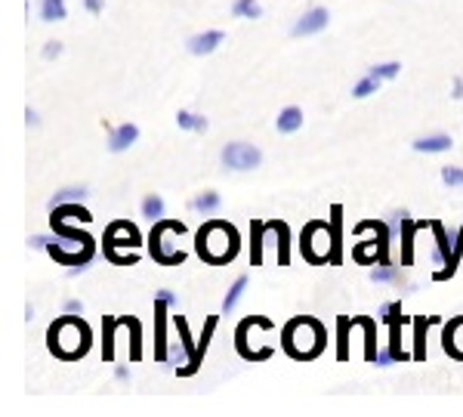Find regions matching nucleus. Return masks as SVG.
<instances>
[{
	"mask_svg": "<svg viewBox=\"0 0 463 417\" xmlns=\"http://www.w3.org/2000/svg\"><path fill=\"white\" fill-rule=\"evenodd\" d=\"M238 229L223 220H210L207 226L198 229V254L207 263H232L238 257Z\"/></svg>",
	"mask_w": 463,
	"mask_h": 417,
	"instance_id": "1",
	"label": "nucleus"
},
{
	"mask_svg": "<svg viewBox=\"0 0 463 417\" xmlns=\"http://www.w3.org/2000/svg\"><path fill=\"white\" fill-rule=\"evenodd\" d=\"M46 340H50L53 353L62 355V359H81V355H87V349H90V328H87L84 319L65 313V319L50 324Z\"/></svg>",
	"mask_w": 463,
	"mask_h": 417,
	"instance_id": "2",
	"label": "nucleus"
},
{
	"mask_svg": "<svg viewBox=\"0 0 463 417\" xmlns=\"http://www.w3.org/2000/svg\"><path fill=\"white\" fill-rule=\"evenodd\" d=\"M284 349L294 359H315L324 349V328L315 319H294L284 328Z\"/></svg>",
	"mask_w": 463,
	"mask_h": 417,
	"instance_id": "3",
	"label": "nucleus"
},
{
	"mask_svg": "<svg viewBox=\"0 0 463 417\" xmlns=\"http://www.w3.org/2000/svg\"><path fill=\"white\" fill-rule=\"evenodd\" d=\"M173 229L185 232V226L180 220H158L155 229H151V235H149V250H151V257H155L161 266H176V263L185 260V254H170V250H167V235Z\"/></svg>",
	"mask_w": 463,
	"mask_h": 417,
	"instance_id": "4",
	"label": "nucleus"
},
{
	"mask_svg": "<svg viewBox=\"0 0 463 417\" xmlns=\"http://www.w3.org/2000/svg\"><path fill=\"white\" fill-rule=\"evenodd\" d=\"M220 161L226 170H235V174H244V170H256L263 164V151L250 142H229L226 149L220 151Z\"/></svg>",
	"mask_w": 463,
	"mask_h": 417,
	"instance_id": "5",
	"label": "nucleus"
},
{
	"mask_svg": "<svg viewBox=\"0 0 463 417\" xmlns=\"http://www.w3.org/2000/svg\"><path fill=\"white\" fill-rule=\"evenodd\" d=\"M328 232V223H309L303 229V241H300V250L309 263H330V241H321V235Z\"/></svg>",
	"mask_w": 463,
	"mask_h": 417,
	"instance_id": "6",
	"label": "nucleus"
},
{
	"mask_svg": "<svg viewBox=\"0 0 463 417\" xmlns=\"http://www.w3.org/2000/svg\"><path fill=\"white\" fill-rule=\"evenodd\" d=\"M117 248H130V250L139 248V232H136L133 223L117 220V223H111V226L105 229V257L115 260Z\"/></svg>",
	"mask_w": 463,
	"mask_h": 417,
	"instance_id": "7",
	"label": "nucleus"
},
{
	"mask_svg": "<svg viewBox=\"0 0 463 417\" xmlns=\"http://www.w3.org/2000/svg\"><path fill=\"white\" fill-rule=\"evenodd\" d=\"M330 22V12L321 10V6H315V10L303 12V19H296L294 28H290V35L294 37H309V35H319V31L328 28Z\"/></svg>",
	"mask_w": 463,
	"mask_h": 417,
	"instance_id": "8",
	"label": "nucleus"
},
{
	"mask_svg": "<svg viewBox=\"0 0 463 417\" xmlns=\"http://www.w3.org/2000/svg\"><path fill=\"white\" fill-rule=\"evenodd\" d=\"M176 331H180V340L185 346V353H189V365L180 368V377H189L195 374L198 368H201V359H198V346H191V337H189V322H185V315H176Z\"/></svg>",
	"mask_w": 463,
	"mask_h": 417,
	"instance_id": "9",
	"label": "nucleus"
},
{
	"mask_svg": "<svg viewBox=\"0 0 463 417\" xmlns=\"http://www.w3.org/2000/svg\"><path fill=\"white\" fill-rule=\"evenodd\" d=\"M429 229H433L435 235V250H433V266H445L448 260H451V241H448V232L442 226L439 220H429Z\"/></svg>",
	"mask_w": 463,
	"mask_h": 417,
	"instance_id": "10",
	"label": "nucleus"
},
{
	"mask_svg": "<svg viewBox=\"0 0 463 417\" xmlns=\"http://www.w3.org/2000/svg\"><path fill=\"white\" fill-rule=\"evenodd\" d=\"M167 306L170 303L167 300H158L155 297V324H158V340H155V359L158 362H164L167 359V334H164V322H167Z\"/></svg>",
	"mask_w": 463,
	"mask_h": 417,
	"instance_id": "11",
	"label": "nucleus"
},
{
	"mask_svg": "<svg viewBox=\"0 0 463 417\" xmlns=\"http://www.w3.org/2000/svg\"><path fill=\"white\" fill-rule=\"evenodd\" d=\"M139 139V127L136 124H121V127H111L108 130V149L111 151H127Z\"/></svg>",
	"mask_w": 463,
	"mask_h": 417,
	"instance_id": "12",
	"label": "nucleus"
},
{
	"mask_svg": "<svg viewBox=\"0 0 463 417\" xmlns=\"http://www.w3.org/2000/svg\"><path fill=\"white\" fill-rule=\"evenodd\" d=\"M442 340H445V349L454 355V359H463V315L445 324V334H442Z\"/></svg>",
	"mask_w": 463,
	"mask_h": 417,
	"instance_id": "13",
	"label": "nucleus"
},
{
	"mask_svg": "<svg viewBox=\"0 0 463 417\" xmlns=\"http://www.w3.org/2000/svg\"><path fill=\"white\" fill-rule=\"evenodd\" d=\"M223 31H204V35H195L189 41V53H195V56H207V53H214L216 46L223 44Z\"/></svg>",
	"mask_w": 463,
	"mask_h": 417,
	"instance_id": "14",
	"label": "nucleus"
},
{
	"mask_svg": "<svg viewBox=\"0 0 463 417\" xmlns=\"http://www.w3.org/2000/svg\"><path fill=\"white\" fill-rule=\"evenodd\" d=\"M414 151H426V155H439V151H451L454 139L445 136V133H435V136H420L414 139Z\"/></svg>",
	"mask_w": 463,
	"mask_h": 417,
	"instance_id": "15",
	"label": "nucleus"
},
{
	"mask_svg": "<svg viewBox=\"0 0 463 417\" xmlns=\"http://www.w3.org/2000/svg\"><path fill=\"white\" fill-rule=\"evenodd\" d=\"M340 226H343V207L340 204H334V210H330V263H340V248H343V241H340Z\"/></svg>",
	"mask_w": 463,
	"mask_h": 417,
	"instance_id": "16",
	"label": "nucleus"
},
{
	"mask_svg": "<svg viewBox=\"0 0 463 417\" xmlns=\"http://www.w3.org/2000/svg\"><path fill=\"white\" fill-rule=\"evenodd\" d=\"M263 235H266V223L263 220H254L250 223V263L254 266H263Z\"/></svg>",
	"mask_w": 463,
	"mask_h": 417,
	"instance_id": "17",
	"label": "nucleus"
},
{
	"mask_svg": "<svg viewBox=\"0 0 463 417\" xmlns=\"http://www.w3.org/2000/svg\"><path fill=\"white\" fill-rule=\"evenodd\" d=\"M275 127H278V133H296V130L303 127V111L300 109H284L281 115H278V121H275Z\"/></svg>",
	"mask_w": 463,
	"mask_h": 417,
	"instance_id": "18",
	"label": "nucleus"
},
{
	"mask_svg": "<svg viewBox=\"0 0 463 417\" xmlns=\"http://www.w3.org/2000/svg\"><path fill=\"white\" fill-rule=\"evenodd\" d=\"M220 204H223V198L216 195V192H201V195L191 198V210H195V214H204V216L216 214Z\"/></svg>",
	"mask_w": 463,
	"mask_h": 417,
	"instance_id": "19",
	"label": "nucleus"
},
{
	"mask_svg": "<svg viewBox=\"0 0 463 417\" xmlns=\"http://www.w3.org/2000/svg\"><path fill=\"white\" fill-rule=\"evenodd\" d=\"M87 198V189L84 185H68V189H62V192H56V195L46 201V207H59V204H75V201H84Z\"/></svg>",
	"mask_w": 463,
	"mask_h": 417,
	"instance_id": "20",
	"label": "nucleus"
},
{
	"mask_svg": "<svg viewBox=\"0 0 463 417\" xmlns=\"http://www.w3.org/2000/svg\"><path fill=\"white\" fill-rule=\"evenodd\" d=\"M429 223H405V229H401V263L405 266H411V250H414V232L417 229H426Z\"/></svg>",
	"mask_w": 463,
	"mask_h": 417,
	"instance_id": "21",
	"label": "nucleus"
},
{
	"mask_svg": "<svg viewBox=\"0 0 463 417\" xmlns=\"http://www.w3.org/2000/svg\"><path fill=\"white\" fill-rule=\"evenodd\" d=\"M460 257H463V226L457 229V238H454L451 260L445 263V269H439V272H435V278H439V281H445V278H451L454 272H457V263H460Z\"/></svg>",
	"mask_w": 463,
	"mask_h": 417,
	"instance_id": "22",
	"label": "nucleus"
},
{
	"mask_svg": "<svg viewBox=\"0 0 463 417\" xmlns=\"http://www.w3.org/2000/svg\"><path fill=\"white\" fill-rule=\"evenodd\" d=\"M370 281L399 284V281H401V272H399V266H393V263H377V266L370 269Z\"/></svg>",
	"mask_w": 463,
	"mask_h": 417,
	"instance_id": "23",
	"label": "nucleus"
},
{
	"mask_svg": "<svg viewBox=\"0 0 463 417\" xmlns=\"http://www.w3.org/2000/svg\"><path fill=\"white\" fill-rule=\"evenodd\" d=\"M429 324H439V319H417L414 322V343H417L414 359L417 362L426 359V346H423V340H426V328H429Z\"/></svg>",
	"mask_w": 463,
	"mask_h": 417,
	"instance_id": "24",
	"label": "nucleus"
},
{
	"mask_svg": "<svg viewBox=\"0 0 463 417\" xmlns=\"http://www.w3.org/2000/svg\"><path fill=\"white\" fill-rule=\"evenodd\" d=\"M176 124H180L182 130H191V133H204V130H207V118L195 115V111H180V115H176Z\"/></svg>",
	"mask_w": 463,
	"mask_h": 417,
	"instance_id": "25",
	"label": "nucleus"
},
{
	"mask_svg": "<svg viewBox=\"0 0 463 417\" xmlns=\"http://www.w3.org/2000/svg\"><path fill=\"white\" fill-rule=\"evenodd\" d=\"M65 16H68L65 0H44V3H41V19H44V22H62Z\"/></svg>",
	"mask_w": 463,
	"mask_h": 417,
	"instance_id": "26",
	"label": "nucleus"
},
{
	"mask_svg": "<svg viewBox=\"0 0 463 417\" xmlns=\"http://www.w3.org/2000/svg\"><path fill=\"white\" fill-rule=\"evenodd\" d=\"M244 290H247V275H238V278H235V284L229 288L226 300H223V313H232V309L238 306V300L244 297Z\"/></svg>",
	"mask_w": 463,
	"mask_h": 417,
	"instance_id": "27",
	"label": "nucleus"
},
{
	"mask_svg": "<svg viewBox=\"0 0 463 417\" xmlns=\"http://www.w3.org/2000/svg\"><path fill=\"white\" fill-rule=\"evenodd\" d=\"M352 322L365 328V359L374 362V359H377V346H374V340H377V324L370 322V319H352Z\"/></svg>",
	"mask_w": 463,
	"mask_h": 417,
	"instance_id": "28",
	"label": "nucleus"
},
{
	"mask_svg": "<svg viewBox=\"0 0 463 417\" xmlns=\"http://www.w3.org/2000/svg\"><path fill=\"white\" fill-rule=\"evenodd\" d=\"M142 216H149L151 223L164 220V198L161 195H145L142 198Z\"/></svg>",
	"mask_w": 463,
	"mask_h": 417,
	"instance_id": "29",
	"label": "nucleus"
},
{
	"mask_svg": "<svg viewBox=\"0 0 463 417\" xmlns=\"http://www.w3.org/2000/svg\"><path fill=\"white\" fill-rule=\"evenodd\" d=\"M232 12L241 19H260L263 16V6L256 3V0H235L232 3Z\"/></svg>",
	"mask_w": 463,
	"mask_h": 417,
	"instance_id": "30",
	"label": "nucleus"
},
{
	"mask_svg": "<svg viewBox=\"0 0 463 417\" xmlns=\"http://www.w3.org/2000/svg\"><path fill=\"white\" fill-rule=\"evenodd\" d=\"M401 71V65L399 62H383V65H370L368 68V75L370 77H377V81H393L395 75Z\"/></svg>",
	"mask_w": 463,
	"mask_h": 417,
	"instance_id": "31",
	"label": "nucleus"
},
{
	"mask_svg": "<svg viewBox=\"0 0 463 417\" xmlns=\"http://www.w3.org/2000/svg\"><path fill=\"white\" fill-rule=\"evenodd\" d=\"M275 226H278V263L281 266H287V260H290V254H287V238H290V232H287V223H278L275 220Z\"/></svg>",
	"mask_w": 463,
	"mask_h": 417,
	"instance_id": "32",
	"label": "nucleus"
},
{
	"mask_svg": "<svg viewBox=\"0 0 463 417\" xmlns=\"http://www.w3.org/2000/svg\"><path fill=\"white\" fill-rule=\"evenodd\" d=\"M214 331H216V315H210L207 324H204V331H201V337H198V359H204V353H207V346H210V337H214Z\"/></svg>",
	"mask_w": 463,
	"mask_h": 417,
	"instance_id": "33",
	"label": "nucleus"
},
{
	"mask_svg": "<svg viewBox=\"0 0 463 417\" xmlns=\"http://www.w3.org/2000/svg\"><path fill=\"white\" fill-rule=\"evenodd\" d=\"M377 87H380V81L368 75V77H361V81L352 87V96H355V99H368L370 93H377Z\"/></svg>",
	"mask_w": 463,
	"mask_h": 417,
	"instance_id": "34",
	"label": "nucleus"
},
{
	"mask_svg": "<svg viewBox=\"0 0 463 417\" xmlns=\"http://www.w3.org/2000/svg\"><path fill=\"white\" fill-rule=\"evenodd\" d=\"M349 319H340V334H337V359H346L349 355V346H346V340H349Z\"/></svg>",
	"mask_w": 463,
	"mask_h": 417,
	"instance_id": "35",
	"label": "nucleus"
},
{
	"mask_svg": "<svg viewBox=\"0 0 463 417\" xmlns=\"http://www.w3.org/2000/svg\"><path fill=\"white\" fill-rule=\"evenodd\" d=\"M442 183L445 185H463V167H442Z\"/></svg>",
	"mask_w": 463,
	"mask_h": 417,
	"instance_id": "36",
	"label": "nucleus"
},
{
	"mask_svg": "<svg viewBox=\"0 0 463 417\" xmlns=\"http://www.w3.org/2000/svg\"><path fill=\"white\" fill-rule=\"evenodd\" d=\"M59 56H62V44L59 41H50L44 46V59H59Z\"/></svg>",
	"mask_w": 463,
	"mask_h": 417,
	"instance_id": "37",
	"label": "nucleus"
},
{
	"mask_svg": "<svg viewBox=\"0 0 463 417\" xmlns=\"http://www.w3.org/2000/svg\"><path fill=\"white\" fill-rule=\"evenodd\" d=\"M377 365H380V368H389V365H393V362H395V355H393V349H380V353H377Z\"/></svg>",
	"mask_w": 463,
	"mask_h": 417,
	"instance_id": "38",
	"label": "nucleus"
},
{
	"mask_svg": "<svg viewBox=\"0 0 463 417\" xmlns=\"http://www.w3.org/2000/svg\"><path fill=\"white\" fill-rule=\"evenodd\" d=\"M65 313H68V315H81L84 313V303L81 300H65Z\"/></svg>",
	"mask_w": 463,
	"mask_h": 417,
	"instance_id": "39",
	"label": "nucleus"
},
{
	"mask_svg": "<svg viewBox=\"0 0 463 417\" xmlns=\"http://www.w3.org/2000/svg\"><path fill=\"white\" fill-rule=\"evenodd\" d=\"M155 297H158V300H167L170 306H176V294H173V290H167V288H164V290H155Z\"/></svg>",
	"mask_w": 463,
	"mask_h": 417,
	"instance_id": "40",
	"label": "nucleus"
},
{
	"mask_svg": "<svg viewBox=\"0 0 463 417\" xmlns=\"http://www.w3.org/2000/svg\"><path fill=\"white\" fill-rule=\"evenodd\" d=\"M84 6H87L90 12H102L105 10V0H84Z\"/></svg>",
	"mask_w": 463,
	"mask_h": 417,
	"instance_id": "41",
	"label": "nucleus"
},
{
	"mask_svg": "<svg viewBox=\"0 0 463 417\" xmlns=\"http://www.w3.org/2000/svg\"><path fill=\"white\" fill-rule=\"evenodd\" d=\"M25 124H28V127H37V124H41V118H37V111H25Z\"/></svg>",
	"mask_w": 463,
	"mask_h": 417,
	"instance_id": "42",
	"label": "nucleus"
},
{
	"mask_svg": "<svg viewBox=\"0 0 463 417\" xmlns=\"http://www.w3.org/2000/svg\"><path fill=\"white\" fill-rule=\"evenodd\" d=\"M182 349H185V346H170L167 359H170V362H182Z\"/></svg>",
	"mask_w": 463,
	"mask_h": 417,
	"instance_id": "43",
	"label": "nucleus"
},
{
	"mask_svg": "<svg viewBox=\"0 0 463 417\" xmlns=\"http://www.w3.org/2000/svg\"><path fill=\"white\" fill-rule=\"evenodd\" d=\"M454 99H463V77H457V81H454V93H451Z\"/></svg>",
	"mask_w": 463,
	"mask_h": 417,
	"instance_id": "44",
	"label": "nucleus"
},
{
	"mask_svg": "<svg viewBox=\"0 0 463 417\" xmlns=\"http://www.w3.org/2000/svg\"><path fill=\"white\" fill-rule=\"evenodd\" d=\"M115 377H117V380H130V371H127V368H124V365H121V368H117V371H115Z\"/></svg>",
	"mask_w": 463,
	"mask_h": 417,
	"instance_id": "45",
	"label": "nucleus"
}]
</instances>
